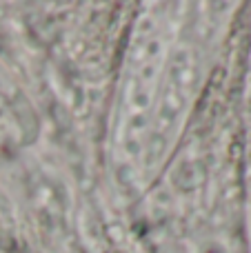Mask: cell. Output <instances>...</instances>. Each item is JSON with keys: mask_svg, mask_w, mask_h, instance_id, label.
Listing matches in <instances>:
<instances>
[{"mask_svg": "<svg viewBox=\"0 0 251 253\" xmlns=\"http://www.w3.org/2000/svg\"><path fill=\"white\" fill-rule=\"evenodd\" d=\"M169 25L165 18L149 16L138 29L127 60V78L116 120V156L123 169L145 165L147 125L163 87L169 62Z\"/></svg>", "mask_w": 251, "mask_h": 253, "instance_id": "cell-1", "label": "cell"}, {"mask_svg": "<svg viewBox=\"0 0 251 253\" xmlns=\"http://www.w3.org/2000/svg\"><path fill=\"white\" fill-rule=\"evenodd\" d=\"M196 83V56L189 47L169 53V62L165 69L163 87H160V109L154 118V126L149 131L147 138V149L145 153H149L145 160V167H151L160 156L165 153L169 140L173 138L178 129V120H180L185 105L189 102V96L194 91Z\"/></svg>", "mask_w": 251, "mask_h": 253, "instance_id": "cell-2", "label": "cell"}]
</instances>
